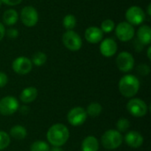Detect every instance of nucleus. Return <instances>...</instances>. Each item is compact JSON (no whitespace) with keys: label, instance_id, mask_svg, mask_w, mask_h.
I'll list each match as a JSON object with an SVG mask.
<instances>
[{"label":"nucleus","instance_id":"obj_1","mask_svg":"<svg viewBox=\"0 0 151 151\" xmlns=\"http://www.w3.org/2000/svg\"><path fill=\"white\" fill-rule=\"evenodd\" d=\"M70 136L66 126L61 123L52 125L47 132V140L53 147H62L66 143Z\"/></svg>","mask_w":151,"mask_h":151},{"label":"nucleus","instance_id":"obj_2","mask_svg":"<svg viewBox=\"0 0 151 151\" xmlns=\"http://www.w3.org/2000/svg\"><path fill=\"white\" fill-rule=\"evenodd\" d=\"M140 81L139 79L133 74L124 75L119 82V89L120 94L127 98H132L140 89Z\"/></svg>","mask_w":151,"mask_h":151},{"label":"nucleus","instance_id":"obj_3","mask_svg":"<svg viewBox=\"0 0 151 151\" xmlns=\"http://www.w3.org/2000/svg\"><path fill=\"white\" fill-rule=\"evenodd\" d=\"M123 136L121 133H119L118 130L110 129L104 132V134L101 137V142L104 149L106 150H116L123 142Z\"/></svg>","mask_w":151,"mask_h":151},{"label":"nucleus","instance_id":"obj_4","mask_svg":"<svg viewBox=\"0 0 151 151\" xmlns=\"http://www.w3.org/2000/svg\"><path fill=\"white\" fill-rule=\"evenodd\" d=\"M62 42L65 47L71 51H78L82 47V39L74 30H66L62 36Z\"/></svg>","mask_w":151,"mask_h":151},{"label":"nucleus","instance_id":"obj_5","mask_svg":"<svg viewBox=\"0 0 151 151\" xmlns=\"http://www.w3.org/2000/svg\"><path fill=\"white\" fill-rule=\"evenodd\" d=\"M127 111L135 118H142L148 112L146 103L140 98H132L127 104Z\"/></svg>","mask_w":151,"mask_h":151},{"label":"nucleus","instance_id":"obj_6","mask_svg":"<svg viewBox=\"0 0 151 151\" xmlns=\"http://www.w3.org/2000/svg\"><path fill=\"white\" fill-rule=\"evenodd\" d=\"M39 19L38 12L34 6L27 5L21 9L20 12V20L22 24L27 27H35Z\"/></svg>","mask_w":151,"mask_h":151},{"label":"nucleus","instance_id":"obj_7","mask_svg":"<svg viewBox=\"0 0 151 151\" xmlns=\"http://www.w3.org/2000/svg\"><path fill=\"white\" fill-rule=\"evenodd\" d=\"M146 19L145 12L137 5H133L129 7L126 12V19L127 22L132 26H138L144 22Z\"/></svg>","mask_w":151,"mask_h":151},{"label":"nucleus","instance_id":"obj_8","mask_svg":"<svg viewBox=\"0 0 151 151\" xmlns=\"http://www.w3.org/2000/svg\"><path fill=\"white\" fill-rule=\"evenodd\" d=\"M115 33L117 38L121 42H129L131 41L134 35H135V29L134 26L129 24L127 21L120 22L115 27Z\"/></svg>","mask_w":151,"mask_h":151},{"label":"nucleus","instance_id":"obj_9","mask_svg":"<svg viewBox=\"0 0 151 151\" xmlns=\"http://www.w3.org/2000/svg\"><path fill=\"white\" fill-rule=\"evenodd\" d=\"M19 102L13 96H8L0 99V114L3 116L12 115L19 110Z\"/></svg>","mask_w":151,"mask_h":151},{"label":"nucleus","instance_id":"obj_10","mask_svg":"<svg viewBox=\"0 0 151 151\" xmlns=\"http://www.w3.org/2000/svg\"><path fill=\"white\" fill-rule=\"evenodd\" d=\"M116 65L119 71L123 73H129L134 66V58L131 53L122 51L116 58Z\"/></svg>","mask_w":151,"mask_h":151},{"label":"nucleus","instance_id":"obj_11","mask_svg":"<svg viewBox=\"0 0 151 151\" xmlns=\"http://www.w3.org/2000/svg\"><path fill=\"white\" fill-rule=\"evenodd\" d=\"M88 118L86 110L82 107L77 106L69 111L67 113V120L73 127H79L85 123Z\"/></svg>","mask_w":151,"mask_h":151},{"label":"nucleus","instance_id":"obj_12","mask_svg":"<svg viewBox=\"0 0 151 151\" xmlns=\"http://www.w3.org/2000/svg\"><path fill=\"white\" fill-rule=\"evenodd\" d=\"M12 67L16 73L20 75H25L32 71L33 64L31 62V59H29L28 58L19 57L13 60Z\"/></svg>","mask_w":151,"mask_h":151},{"label":"nucleus","instance_id":"obj_13","mask_svg":"<svg viewBox=\"0 0 151 151\" xmlns=\"http://www.w3.org/2000/svg\"><path fill=\"white\" fill-rule=\"evenodd\" d=\"M101 54L105 58L113 57L118 50V44L112 38H105L101 41L99 47Z\"/></svg>","mask_w":151,"mask_h":151},{"label":"nucleus","instance_id":"obj_14","mask_svg":"<svg viewBox=\"0 0 151 151\" xmlns=\"http://www.w3.org/2000/svg\"><path fill=\"white\" fill-rule=\"evenodd\" d=\"M84 36L88 42L92 44H96L101 42V41L104 39V33L100 29V27H89L85 30Z\"/></svg>","mask_w":151,"mask_h":151},{"label":"nucleus","instance_id":"obj_15","mask_svg":"<svg viewBox=\"0 0 151 151\" xmlns=\"http://www.w3.org/2000/svg\"><path fill=\"white\" fill-rule=\"evenodd\" d=\"M124 140H125L126 143L127 144V146H129L131 148H134V149L140 148L143 143V137L137 131H130V132H128L126 134Z\"/></svg>","mask_w":151,"mask_h":151},{"label":"nucleus","instance_id":"obj_16","mask_svg":"<svg viewBox=\"0 0 151 151\" xmlns=\"http://www.w3.org/2000/svg\"><path fill=\"white\" fill-rule=\"evenodd\" d=\"M37 96L38 91L35 87H27L21 91L19 95V99L23 104H30L36 99Z\"/></svg>","mask_w":151,"mask_h":151},{"label":"nucleus","instance_id":"obj_17","mask_svg":"<svg viewBox=\"0 0 151 151\" xmlns=\"http://www.w3.org/2000/svg\"><path fill=\"white\" fill-rule=\"evenodd\" d=\"M137 39L145 46L151 43V28L149 25H142L137 31Z\"/></svg>","mask_w":151,"mask_h":151},{"label":"nucleus","instance_id":"obj_18","mask_svg":"<svg viewBox=\"0 0 151 151\" xmlns=\"http://www.w3.org/2000/svg\"><path fill=\"white\" fill-rule=\"evenodd\" d=\"M99 150V142L93 136H87L81 143V151H98Z\"/></svg>","mask_w":151,"mask_h":151},{"label":"nucleus","instance_id":"obj_19","mask_svg":"<svg viewBox=\"0 0 151 151\" xmlns=\"http://www.w3.org/2000/svg\"><path fill=\"white\" fill-rule=\"evenodd\" d=\"M19 19V14L14 9H8L3 14V22L6 26H13L17 23Z\"/></svg>","mask_w":151,"mask_h":151},{"label":"nucleus","instance_id":"obj_20","mask_svg":"<svg viewBox=\"0 0 151 151\" xmlns=\"http://www.w3.org/2000/svg\"><path fill=\"white\" fill-rule=\"evenodd\" d=\"M10 135H11V137L14 138L15 140H23L27 137V132L24 127L19 126V125H16L11 128Z\"/></svg>","mask_w":151,"mask_h":151},{"label":"nucleus","instance_id":"obj_21","mask_svg":"<svg viewBox=\"0 0 151 151\" xmlns=\"http://www.w3.org/2000/svg\"><path fill=\"white\" fill-rule=\"evenodd\" d=\"M103 111V107L99 103L96 102H93L91 104H89L86 109V112L87 115L89 116L90 118H96L98 117L101 112Z\"/></svg>","mask_w":151,"mask_h":151},{"label":"nucleus","instance_id":"obj_22","mask_svg":"<svg viewBox=\"0 0 151 151\" xmlns=\"http://www.w3.org/2000/svg\"><path fill=\"white\" fill-rule=\"evenodd\" d=\"M46 61H47V55L42 51H37L34 53V55L32 56V59H31L32 64L36 66L43 65L46 63Z\"/></svg>","mask_w":151,"mask_h":151},{"label":"nucleus","instance_id":"obj_23","mask_svg":"<svg viewBox=\"0 0 151 151\" xmlns=\"http://www.w3.org/2000/svg\"><path fill=\"white\" fill-rule=\"evenodd\" d=\"M77 25V19L74 15L67 14L63 19V26L65 30H73Z\"/></svg>","mask_w":151,"mask_h":151},{"label":"nucleus","instance_id":"obj_24","mask_svg":"<svg viewBox=\"0 0 151 151\" xmlns=\"http://www.w3.org/2000/svg\"><path fill=\"white\" fill-rule=\"evenodd\" d=\"M50 145L43 141H35L30 146V151H50Z\"/></svg>","mask_w":151,"mask_h":151},{"label":"nucleus","instance_id":"obj_25","mask_svg":"<svg viewBox=\"0 0 151 151\" xmlns=\"http://www.w3.org/2000/svg\"><path fill=\"white\" fill-rule=\"evenodd\" d=\"M100 29L103 31V33H111L115 29V23L112 19H104L102 23H101V27Z\"/></svg>","mask_w":151,"mask_h":151},{"label":"nucleus","instance_id":"obj_26","mask_svg":"<svg viewBox=\"0 0 151 151\" xmlns=\"http://www.w3.org/2000/svg\"><path fill=\"white\" fill-rule=\"evenodd\" d=\"M117 129L119 133H125L127 132L130 127V122L126 118H121L118 120L117 124Z\"/></svg>","mask_w":151,"mask_h":151},{"label":"nucleus","instance_id":"obj_27","mask_svg":"<svg viewBox=\"0 0 151 151\" xmlns=\"http://www.w3.org/2000/svg\"><path fill=\"white\" fill-rule=\"evenodd\" d=\"M10 142H11L10 135L4 131H0V150L6 149L10 145Z\"/></svg>","mask_w":151,"mask_h":151},{"label":"nucleus","instance_id":"obj_28","mask_svg":"<svg viewBox=\"0 0 151 151\" xmlns=\"http://www.w3.org/2000/svg\"><path fill=\"white\" fill-rule=\"evenodd\" d=\"M137 72L143 76H147L150 73V68L147 64H141L137 66Z\"/></svg>","mask_w":151,"mask_h":151},{"label":"nucleus","instance_id":"obj_29","mask_svg":"<svg viewBox=\"0 0 151 151\" xmlns=\"http://www.w3.org/2000/svg\"><path fill=\"white\" fill-rule=\"evenodd\" d=\"M5 35L8 37V38H11V39H15L19 36V31L16 29V28H12V27H10L8 29H5Z\"/></svg>","mask_w":151,"mask_h":151},{"label":"nucleus","instance_id":"obj_30","mask_svg":"<svg viewBox=\"0 0 151 151\" xmlns=\"http://www.w3.org/2000/svg\"><path fill=\"white\" fill-rule=\"evenodd\" d=\"M8 82V77L7 75L3 73V72H0V88H4Z\"/></svg>","mask_w":151,"mask_h":151},{"label":"nucleus","instance_id":"obj_31","mask_svg":"<svg viewBox=\"0 0 151 151\" xmlns=\"http://www.w3.org/2000/svg\"><path fill=\"white\" fill-rule=\"evenodd\" d=\"M1 1L3 4L9 5V6H15V5L19 4L22 2V0H1Z\"/></svg>","mask_w":151,"mask_h":151},{"label":"nucleus","instance_id":"obj_32","mask_svg":"<svg viewBox=\"0 0 151 151\" xmlns=\"http://www.w3.org/2000/svg\"><path fill=\"white\" fill-rule=\"evenodd\" d=\"M134 49H135L136 51H141V50H142V48H143L144 45L136 38V39L134 40Z\"/></svg>","mask_w":151,"mask_h":151},{"label":"nucleus","instance_id":"obj_33","mask_svg":"<svg viewBox=\"0 0 151 151\" xmlns=\"http://www.w3.org/2000/svg\"><path fill=\"white\" fill-rule=\"evenodd\" d=\"M5 36V27L3 23L0 22V42L3 40V38Z\"/></svg>","mask_w":151,"mask_h":151},{"label":"nucleus","instance_id":"obj_34","mask_svg":"<svg viewBox=\"0 0 151 151\" xmlns=\"http://www.w3.org/2000/svg\"><path fill=\"white\" fill-rule=\"evenodd\" d=\"M19 111L23 114L24 113V115H26L27 112H28V107H27V106H22L20 109H19Z\"/></svg>","mask_w":151,"mask_h":151},{"label":"nucleus","instance_id":"obj_35","mask_svg":"<svg viewBox=\"0 0 151 151\" xmlns=\"http://www.w3.org/2000/svg\"><path fill=\"white\" fill-rule=\"evenodd\" d=\"M150 51H151V47L150 46H149V48H148V50H147V56H148V58H149L150 60L151 59Z\"/></svg>","mask_w":151,"mask_h":151},{"label":"nucleus","instance_id":"obj_36","mask_svg":"<svg viewBox=\"0 0 151 151\" xmlns=\"http://www.w3.org/2000/svg\"><path fill=\"white\" fill-rule=\"evenodd\" d=\"M150 8H151V4H149V5H148V9H147V13H148V15H149V16H150L151 15Z\"/></svg>","mask_w":151,"mask_h":151},{"label":"nucleus","instance_id":"obj_37","mask_svg":"<svg viewBox=\"0 0 151 151\" xmlns=\"http://www.w3.org/2000/svg\"><path fill=\"white\" fill-rule=\"evenodd\" d=\"M50 151H62V150H61V148H60V147H54V149H53L52 150H50Z\"/></svg>","mask_w":151,"mask_h":151},{"label":"nucleus","instance_id":"obj_38","mask_svg":"<svg viewBox=\"0 0 151 151\" xmlns=\"http://www.w3.org/2000/svg\"><path fill=\"white\" fill-rule=\"evenodd\" d=\"M2 4H3V3H2V1L0 0V7H1V5H2Z\"/></svg>","mask_w":151,"mask_h":151}]
</instances>
